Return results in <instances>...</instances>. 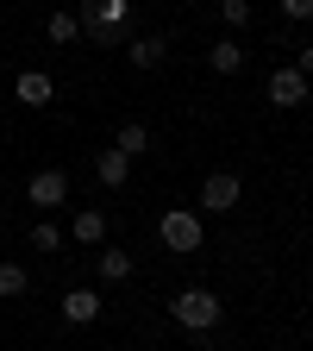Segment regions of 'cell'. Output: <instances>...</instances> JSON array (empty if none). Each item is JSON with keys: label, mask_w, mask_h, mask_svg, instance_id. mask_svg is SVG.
Segmentation results:
<instances>
[{"label": "cell", "mask_w": 313, "mask_h": 351, "mask_svg": "<svg viewBox=\"0 0 313 351\" xmlns=\"http://www.w3.org/2000/svg\"><path fill=\"white\" fill-rule=\"evenodd\" d=\"M169 320L182 326V332H213L219 320H226V301H219L213 289H182L169 301Z\"/></svg>", "instance_id": "cell-1"}, {"label": "cell", "mask_w": 313, "mask_h": 351, "mask_svg": "<svg viewBox=\"0 0 313 351\" xmlns=\"http://www.w3.org/2000/svg\"><path fill=\"white\" fill-rule=\"evenodd\" d=\"M157 239H163V251H201L207 245V226H201L195 207H169L157 219Z\"/></svg>", "instance_id": "cell-2"}, {"label": "cell", "mask_w": 313, "mask_h": 351, "mask_svg": "<svg viewBox=\"0 0 313 351\" xmlns=\"http://www.w3.org/2000/svg\"><path fill=\"white\" fill-rule=\"evenodd\" d=\"M263 95H270V107H307V75L295 69V63H276L270 69V82H263Z\"/></svg>", "instance_id": "cell-3"}, {"label": "cell", "mask_w": 313, "mask_h": 351, "mask_svg": "<svg viewBox=\"0 0 313 351\" xmlns=\"http://www.w3.org/2000/svg\"><path fill=\"white\" fill-rule=\"evenodd\" d=\"M238 195H245L238 169H213L207 182H201V207H207V213H232V207H238Z\"/></svg>", "instance_id": "cell-4"}, {"label": "cell", "mask_w": 313, "mask_h": 351, "mask_svg": "<svg viewBox=\"0 0 313 351\" xmlns=\"http://www.w3.org/2000/svg\"><path fill=\"white\" fill-rule=\"evenodd\" d=\"M125 19H132L125 0H88V7L75 13V25H82V32H101V38H107V32H119Z\"/></svg>", "instance_id": "cell-5"}, {"label": "cell", "mask_w": 313, "mask_h": 351, "mask_svg": "<svg viewBox=\"0 0 313 351\" xmlns=\"http://www.w3.org/2000/svg\"><path fill=\"white\" fill-rule=\"evenodd\" d=\"M25 195L38 201V213H44V207H63V201H69V176H63V169H38L32 182H25Z\"/></svg>", "instance_id": "cell-6"}, {"label": "cell", "mask_w": 313, "mask_h": 351, "mask_svg": "<svg viewBox=\"0 0 313 351\" xmlns=\"http://www.w3.org/2000/svg\"><path fill=\"white\" fill-rule=\"evenodd\" d=\"M101 307H107V301H101L95 289H69V295H63V320H69V326H95Z\"/></svg>", "instance_id": "cell-7"}, {"label": "cell", "mask_w": 313, "mask_h": 351, "mask_svg": "<svg viewBox=\"0 0 313 351\" xmlns=\"http://www.w3.org/2000/svg\"><path fill=\"white\" fill-rule=\"evenodd\" d=\"M13 95H19L25 107H51V101H57V82L44 75V69H25V75L13 82Z\"/></svg>", "instance_id": "cell-8"}, {"label": "cell", "mask_w": 313, "mask_h": 351, "mask_svg": "<svg viewBox=\"0 0 313 351\" xmlns=\"http://www.w3.org/2000/svg\"><path fill=\"white\" fill-rule=\"evenodd\" d=\"M163 57H169V44H163L157 32H145V38H132V44H125V63H132V69H157Z\"/></svg>", "instance_id": "cell-9"}, {"label": "cell", "mask_w": 313, "mask_h": 351, "mask_svg": "<svg viewBox=\"0 0 313 351\" xmlns=\"http://www.w3.org/2000/svg\"><path fill=\"white\" fill-rule=\"evenodd\" d=\"M207 69H213V75H238V69H245V44H238V38H219L213 51H207Z\"/></svg>", "instance_id": "cell-10"}, {"label": "cell", "mask_w": 313, "mask_h": 351, "mask_svg": "<svg viewBox=\"0 0 313 351\" xmlns=\"http://www.w3.org/2000/svg\"><path fill=\"white\" fill-rule=\"evenodd\" d=\"M69 239H75V245H107V213H101V207H82L75 226H69Z\"/></svg>", "instance_id": "cell-11"}, {"label": "cell", "mask_w": 313, "mask_h": 351, "mask_svg": "<svg viewBox=\"0 0 313 351\" xmlns=\"http://www.w3.org/2000/svg\"><path fill=\"white\" fill-rule=\"evenodd\" d=\"M95 176H101V189H125L132 157H119V151H101V157H95Z\"/></svg>", "instance_id": "cell-12"}, {"label": "cell", "mask_w": 313, "mask_h": 351, "mask_svg": "<svg viewBox=\"0 0 313 351\" xmlns=\"http://www.w3.org/2000/svg\"><path fill=\"white\" fill-rule=\"evenodd\" d=\"M113 151H119V157H132V163H138V157L151 151V132H145L138 119H125V125H119V138H113Z\"/></svg>", "instance_id": "cell-13"}, {"label": "cell", "mask_w": 313, "mask_h": 351, "mask_svg": "<svg viewBox=\"0 0 313 351\" xmlns=\"http://www.w3.org/2000/svg\"><path fill=\"white\" fill-rule=\"evenodd\" d=\"M95 263H101V282H125L132 270H138V263H132V251H101Z\"/></svg>", "instance_id": "cell-14"}, {"label": "cell", "mask_w": 313, "mask_h": 351, "mask_svg": "<svg viewBox=\"0 0 313 351\" xmlns=\"http://www.w3.org/2000/svg\"><path fill=\"white\" fill-rule=\"evenodd\" d=\"M44 38H51V44H75V38H82L75 13H51V19H44Z\"/></svg>", "instance_id": "cell-15"}, {"label": "cell", "mask_w": 313, "mask_h": 351, "mask_svg": "<svg viewBox=\"0 0 313 351\" xmlns=\"http://www.w3.org/2000/svg\"><path fill=\"white\" fill-rule=\"evenodd\" d=\"M25 289H32V276L19 270V263H0V301H19Z\"/></svg>", "instance_id": "cell-16"}, {"label": "cell", "mask_w": 313, "mask_h": 351, "mask_svg": "<svg viewBox=\"0 0 313 351\" xmlns=\"http://www.w3.org/2000/svg\"><path fill=\"white\" fill-rule=\"evenodd\" d=\"M219 19H226L232 32H245V25L257 19V7H251V0H226V7H219Z\"/></svg>", "instance_id": "cell-17"}, {"label": "cell", "mask_w": 313, "mask_h": 351, "mask_svg": "<svg viewBox=\"0 0 313 351\" xmlns=\"http://www.w3.org/2000/svg\"><path fill=\"white\" fill-rule=\"evenodd\" d=\"M32 245H38V251H63V226H51V219H38V226H32Z\"/></svg>", "instance_id": "cell-18"}, {"label": "cell", "mask_w": 313, "mask_h": 351, "mask_svg": "<svg viewBox=\"0 0 313 351\" xmlns=\"http://www.w3.org/2000/svg\"><path fill=\"white\" fill-rule=\"evenodd\" d=\"M313 19V0H282V25H307Z\"/></svg>", "instance_id": "cell-19"}, {"label": "cell", "mask_w": 313, "mask_h": 351, "mask_svg": "<svg viewBox=\"0 0 313 351\" xmlns=\"http://www.w3.org/2000/svg\"><path fill=\"white\" fill-rule=\"evenodd\" d=\"M295 69H301V75L313 82V44H301V51H295Z\"/></svg>", "instance_id": "cell-20"}, {"label": "cell", "mask_w": 313, "mask_h": 351, "mask_svg": "<svg viewBox=\"0 0 313 351\" xmlns=\"http://www.w3.org/2000/svg\"><path fill=\"white\" fill-rule=\"evenodd\" d=\"M0 138H7V132H0Z\"/></svg>", "instance_id": "cell-21"}]
</instances>
